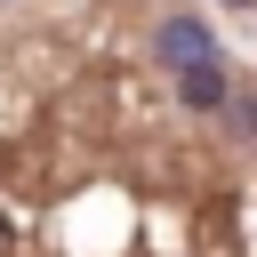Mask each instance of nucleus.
<instances>
[{"instance_id": "obj_1", "label": "nucleus", "mask_w": 257, "mask_h": 257, "mask_svg": "<svg viewBox=\"0 0 257 257\" xmlns=\"http://www.w3.org/2000/svg\"><path fill=\"white\" fill-rule=\"evenodd\" d=\"M177 96H185L193 112H217V104L233 96V72H225L217 56H193V64H177Z\"/></svg>"}, {"instance_id": "obj_2", "label": "nucleus", "mask_w": 257, "mask_h": 257, "mask_svg": "<svg viewBox=\"0 0 257 257\" xmlns=\"http://www.w3.org/2000/svg\"><path fill=\"white\" fill-rule=\"evenodd\" d=\"M161 56H169V64H193V56H209V32H201L193 16H169V24H161Z\"/></svg>"}]
</instances>
